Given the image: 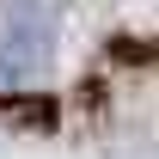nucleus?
Listing matches in <instances>:
<instances>
[{
  "label": "nucleus",
  "instance_id": "f257e3e1",
  "mask_svg": "<svg viewBox=\"0 0 159 159\" xmlns=\"http://www.w3.org/2000/svg\"><path fill=\"white\" fill-rule=\"evenodd\" d=\"M55 55V12L43 0H6V19H0V67L12 86L37 80Z\"/></svg>",
  "mask_w": 159,
  "mask_h": 159
}]
</instances>
